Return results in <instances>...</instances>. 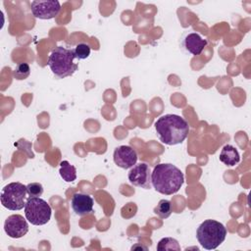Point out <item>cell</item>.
Returning <instances> with one entry per match:
<instances>
[{
	"instance_id": "13",
	"label": "cell",
	"mask_w": 251,
	"mask_h": 251,
	"mask_svg": "<svg viewBox=\"0 0 251 251\" xmlns=\"http://www.w3.org/2000/svg\"><path fill=\"white\" fill-rule=\"evenodd\" d=\"M220 161L228 167L235 166L240 161L237 149L230 144L225 145L220 153Z\"/></svg>"
},
{
	"instance_id": "3",
	"label": "cell",
	"mask_w": 251,
	"mask_h": 251,
	"mask_svg": "<svg viewBox=\"0 0 251 251\" xmlns=\"http://www.w3.org/2000/svg\"><path fill=\"white\" fill-rule=\"evenodd\" d=\"M75 55L74 49L63 46L55 47L49 54L47 64L51 72L59 78H64L75 74L78 66L75 63Z\"/></svg>"
},
{
	"instance_id": "17",
	"label": "cell",
	"mask_w": 251,
	"mask_h": 251,
	"mask_svg": "<svg viewBox=\"0 0 251 251\" xmlns=\"http://www.w3.org/2000/svg\"><path fill=\"white\" fill-rule=\"evenodd\" d=\"M30 75V68L27 63H20L13 71V75L18 80H24Z\"/></svg>"
},
{
	"instance_id": "16",
	"label": "cell",
	"mask_w": 251,
	"mask_h": 251,
	"mask_svg": "<svg viewBox=\"0 0 251 251\" xmlns=\"http://www.w3.org/2000/svg\"><path fill=\"white\" fill-rule=\"evenodd\" d=\"M158 251H166V250H180V246L178 241L173 237H164L159 240L157 244Z\"/></svg>"
},
{
	"instance_id": "4",
	"label": "cell",
	"mask_w": 251,
	"mask_h": 251,
	"mask_svg": "<svg viewBox=\"0 0 251 251\" xmlns=\"http://www.w3.org/2000/svg\"><path fill=\"white\" fill-rule=\"evenodd\" d=\"M226 228L225 226L215 220H205L196 230V238L200 245L207 250H213L219 247L226 239Z\"/></svg>"
},
{
	"instance_id": "19",
	"label": "cell",
	"mask_w": 251,
	"mask_h": 251,
	"mask_svg": "<svg viewBox=\"0 0 251 251\" xmlns=\"http://www.w3.org/2000/svg\"><path fill=\"white\" fill-rule=\"evenodd\" d=\"M26 191L29 197H40L43 193V186L39 182H31L26 185Z\"/></svg>"
},
{
	"instance_id": "15",
	"label": "cell",
	"mask_w": 251,
	"mask_h": 251,
	"mask_svg": "<svg viewBox=\"0 0 251 251\" xmlns=\"http://www.w3.org/2000/svg\"><path fill=\"white\" fill-rule=\"evenodd\" d=\"M173 212V207L171 201L167 199H162L159 201L157 206L154 209V213L158 215L161 219H167L171 216Z\"/></svg>"
},
{
	"instance_id": "11",
	"label": "cell",
	"mask_w": 251,
	"mask_h": 251,
	"mask_svg": "<svg viewBox=\"0 0 251 251\" xmlns=\"http://www.w3.org/2000/svg\"><path fill=\"white\" fill-rule=\"evenodd\" d=\"M94 201L88 194L76 192L72 196L71 206L73 211L78 216H85L93 212Z\"/></svg>"
},
{
	"instance_id": "10",
	"label": "cell",
	"mask_w": 251,
	"mask_h": 251,
	"mask_svg": "<svg viewBox=\"0 0 251 251\" xmlns=\"http://www.w3.org/2000/svg\"><path fill=\"white\" fill-rule=\"evenodd\" d=\"M136 151L128 145L118 146L114 150L113 159L115 164L125 170L132 168L137 162Z\"/></svg>"
},
{
	"instance_id": "8",
	"label": "cell",
	"mask_w": 251,
	"mask_h": 251,
	"mask_svg": "<svg viewBox=\"0 0 251 251\" xmlns=\"http://www.w3.org/2000/svg\"><path fill=\"white\" fill-rule=\"evenodd\" d=\"M27 220L22 215L14 214L9 216L4 223V230L6 234L11 238H21L28 231Z\"/></svg>"
},
{
	"instance_id": "1",
	"label": "cell",
	"mask_w": 251,
	"mask_h": 251,
	"mask_svg": "<svg viewBox=\"0 0 251 251\" xmlns=\"http://www.w3.org/2000/svg\"><path fill=\"white\" fill-rule=\"evenodd\" d=\"M154 126L158 138L167 145L182 143L189 133V126L186 120L176 114L161 116Z\"/></svg>"
},
{
	"instance_id": "18",
	"label": "cell",
	"mask_w": 251,
	"mask_h": 251,
	"mask_svg": "<svg viewBox=\"0 0 251 251\" xmlns=\"http://www.w3.org/2000/svg\"><path fill=\"white\" fill-rule=\"evenodd\" d=\"M90 46L86 43H78L75 49H74V52H75V58L78 59V60H84L86 58L89 57L90 55Z\"/></svg>"
},
{
	"instance_id": "14",
	"label": "cell",
	"mask_w": 251,
	"mask_h": 251,
	"mask_svg": "<svg viewBox=\"0 0 251 251\" xmlns=\"http://www.w3.org/2000/svg\"><path fill=\"white\" fill-rule=\"evenodd\" d=\"M59 174L66 182H72L76 178V170L75 166L71 165L68 161H62L60 163Z\"/></svg>"
},
{
	"instance_id": "9",
	"label": "cell",
	"mask_w": 251,
	"mask_h": 251,
	"mask_svg": "<svg viewBox=\"0 0 251 251\" xmlns=\"http://www.w3.org/2000/svg\"><path fill=\"white\" fill-rule=\"evenodd\" d=\"M129 182L137 187L149 189L151 187V171L146 163L135 164L127 175Z\"/></svg>"
},
{
	"instance_id": "2",
	"label": "cell",
	"mask_w": 251,
	"mask_h": 251,
	"mask_svg": "<svg viewBox=\"0 0 251 251\" xmlns=\"http://www.w3.org/2000/svg\"><path fill=\"white\" fill-rule=\"evenodd\" d=\"M183 182L184 176L182 172L170 163L156 165L151 173V184L161 194L173 195L176 193Z\"/></svg>"
},
{
	"instance_id": "12",
	"label": "cell",
	"mask_w": 251,
	"mask_h": 251,
	"mask_svg": "<svg viewBox=\"0 0 251 251\" xmlns=\"http://www.w3.org/2000/svg\"><path fill=\"white\" fill-rule=\"evenodd\" d=\"M208 41L197 32H188L182 38L181 46L189 54L197 56L202 53Z\"/></svg>"
},
{
	"instance_id": "5",
	"label": "cell",
	"mask_w": 251,
	"mask_h": 251,
	"mask_svg": "<svg viewBox=\"0 0 251 251\" xmlns=\"http://www.w3.org/2000/svg\"><path fill=\"white\" fill-rule=\"evenodd\" d=\"M27 191L26 185L21 182H11L5 185L1 190L0 200L3 207L11 211H19L25 208Z\"/></svg>"
},
{
	"instance_id": "7",
	"label": "cell",
	"mask_w": 251,
	"mask_h": 251,
	"mask_svg": "<svg viewBox=\"0 0 251 251\" xmlns=\"http://www.w3.org/2000/svg\"><path fill=\"white\" fill-rule=\"evenodd\" d=\"M32 15L40 20H50L55 18L61 11V4L57 0L32 1L30 3Z\"/></svg>"
},
{
	"instance_id": "6",
	"label": "cell",
	"mask_w": 251,
	"mask_h": 251,
	"mask_svg": "<svg viewBox=\"0 0 251 251\" xmlns=\"http://www.w3.org/2000/svg\"><path fill=\"white\" fill-rule=\"evenodd\" d=\"M25 219L33 226H43L51 219L50 205L40 197H28L25 205Z\"/></svg>"
}]
</instances>
